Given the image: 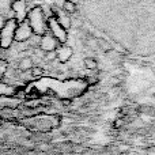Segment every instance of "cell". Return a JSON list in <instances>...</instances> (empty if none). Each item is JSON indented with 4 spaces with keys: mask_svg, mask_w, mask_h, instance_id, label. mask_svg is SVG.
<instances>
[{
    "mask_svg": "<svg viewBox=\"0 0 155 155\" xmlns=\"http://www.w3.org/2000/svg\"><path fill=\"white\" fill-rule=\"evenodd\" d=\"M31 72H33V75H34V76H40L41 74H42V70H41V68L34 67V68L31 70Z\"/></svg>",
    "mask_w": 155,
    "mask_h": 155,
    "instance_id": "cell-15",
    "label": "cell"
},
{
    "mask_svg": "<svg viewBox=\"0 0 155 155\" xmlns=\"http://www.w3.org/2000/svg\"><path fill=\"white\" fill-rule=\"evenodd\" d=\"M11 8H12V12L15 15V19L18 21V23L26 21L27 14H29L26 0H15L12 3V5H11Z\"/></svg>",
    "mask_w": 155,
    "mask_h": 155,
    "instance_id": "cell-5",
    "label": "cell"
},
{
    "mask_svg": "<svg viewBox=\"0 0 155 155\" xmlns=\"http://www.w3.org/2000/svg\"><path fill=\"white\" fill-rule=\"evenodd\" d=\"M48 18L49 16L45 15L42 7H34L29 10L26 22L31 29L33 34L42 37L44 34L48 33Z\"/></svg>",
    "mask_w": 155,
    "mask_h": 155,
    "instance_id": "cell-1",
    "label": "cell"
},
{
    "mask_svg": "<svg viewBox=\"0 0 155 155\" xmlns=\"http://www.w3.org/2000/svg\"><path fill=\"white\" fill-rule=\"evenodd\" d=\"M45 59L46 60H54L56 59V52H49V53H45Z\"/></svg>",
    "mask_w": 155,
    "mask_h": 155,
    "instance_id": "cell-14",
    "label": "cell"
},
{
    "mask_svg": "<svg viewBox=\"0 0 155 155\" xmlns=\"http://www.w3.org/2000/svg\"><path fill=\"white\" fill-rule=\"evenodd\" d=\"M71 2H74V3H75V0H71Z\"/></svg>",
    "mask_w": 155,
    "mask_h": 155,
    "instance_id": "cell-17",
    "label": "cell"
},
{
    "mask_svg": "<svg viewBox=\"0 0 155 155\" xmlns=\"http://www.w3.org/2000/svg\"><path fill=\"white\" fill-rule=\"evenodd\" d=\"M83 65H84V68L88 71H95L97 68H98V63H97V60L94 59V57H86V59L83 60Z\"/></svg>",
    "mask_w": 155,
    "mask_h": 155,
    "instance_id": "cell-12",
    "label": "cell"
},
{
    "mask_svg": "<svg viewBox=\"0 0 155 155\" xmlns=\"http://www.w3.org/2000/svg\"><path fill=\"white\" fill-rule=\"evenodd\" d=\"M4 22H5V21H3V16H0V30H2V27H3V25H4Z\"/></svg>",
    "mask_w": 155,
    "mask_h": 155,
    "instance_id": "cell-16",
    "label": "cell"
},
{
    "mask_svg": "<svg viewBox=\"0 0 155 155\" xmlns=\"http://www.w3.org/2000/svg\"><path fill=\"white\" fill-rule=\"evenodd\" d=\"M52 16H54V19H56V21L59 22V23L61 25L65 30H68L71 27V18H70V15H68V14H65L63 10H53Z\"/></svg>",
    "mask_w": 155,
    "mask_h": 155,
    "instance_id": "cell-8",
    "label": "cell"
},
{
    "mask_svg": "<svg viewBox=\"0 0 155 155\" xmlns=\"http://www.w3.org/2000/svg\"><path fill=\"white\" fill-rule=\"evenodd\" d=\"M18 68L21 71H23V72H26V71H31L33 68H34V60H33V57H29V56L22 57V59L19 60Z\"/></svg>",
    "mask_w": 155,
    "mask_h": 155,
    "instance_id": "cell-9",
    "label": "cell"
},
{
    "mask_svg": "<svg viewBox=\"0 0 155 155\" xmlns=\"http://www.w3.org/2000/svg\"><path fill=\"white\" fill-rule=\"evenodd\" d=\"M48 33H51V34L59 41L60 45H64L68 40V31L54 19V16H52V15L48 18Z\"/></svg>",
    "mask_w": 155,
    "mask_h": 155,
    "instance_id": "cell-3",
    "label": "cell"
},
{
    "mask_svg": "<svg viewBox=\"0 0 155 155\" xmlns=\"http://www.w3.org/2000/svg\"><path fill=\"white\" fill-rule=\"evenodd\" d=\"M15 95H16L15 88L0 80V97H15Z\"/></svg>",
    "mask_w": 155,
    "mask_h": 155,
    "instance_id": "cell-10",
    "label": "cell"
},
{
    "mask_svg": "<svg viewBox=\"0 0 155 155\" xmlns=\"http://www.w3.org/2000/svg\"><path fill=\"white\" fill-rule=\"evenodd\" d=\"M60 46L59 41L51 34V33H46L41 37L40 41V49L44 53H49V52H56V49Z\"/></svg>",
    "mask_w": 155,
    "mask_h": 155,
    "instance_id": "cell-4",
    "label": "cell"
},
{
    "mask_svg": "<svg viewBox=\"0 0 155 155\" xmlns=\"http://www.w3.org/2000/svg\"><path fill=\"white\" fill-rule=\"evenodd\" d=\"M61 10L64 11L65 14H68V15H72V14L76 12V3L71 2V0H64Z\"/></svg>",
    "mask_w": 155,
    "mask_h": 155,
    "instance_id": "cell-11",
    "label": "cell"
},
{
    "mask_svg": "<svg viewBox=\"0 0 155 155\" xmlns=\"http://www.w3.org/2000/svg\"><path fill=\"white\" fill-rule=\"evenodd\" d=\"M7 70H8V63L5 61V60L0 59V80L4 78L5 72H7Z\"/></svg>",
    "mask_w": 155,
    "mask_h": 155,
    "instance_id": "cell-13",
    "label": "cell"
},
{
    "mask_svg": "<svg viewBox=\"0 0 155 155\" xmlns=\"http://www.w3.org/2000/svg\"><path fill=\"white\" fill-rule=\"evenodd\" d=\"M33 35L34 34H33L31 29H30V26L27 25L26 21L18 23V27H16V31H15V41L16 42H26V41H29Z\"/></svg>",
    "mask_w": 155,
    "mask_h": 155,
    "instance_id": "cell-6",
    "label": "cell"
},
{
    "mask_svg": "<svg viewBox=\"0 0 155 155\" xmlns=\"http://www.w3.org/2000/svg\"><path fill=\"white\" fill-rule=\"evenodd\" d=\"M18 27V21L15 18L5 19L2 30H0V49L11 48L12 42L15 41V31Z\"/></svg>",
    "mask_w": 155,
    "mask_h": 155,
    "instance_id": "cell-2",
    "label": "cell"
},
{
    "mask_svg": "<svg viewBox=\"0 0 155 155\" xmlns=\"http://www.w3.org/2000/svg\"><path fill=\"white\" fill-rule=\"evenodd\" d=\"M74 51L71 46L68 45H60L59 48L56 49V60H59L60 63H67L70 61V59L72 57Z\"/></svg>",
    "mask_w": 155,
    "mask_h": 155,
    "instance_id": "cell-7",
    "label": "cell"
}]
</instances>
